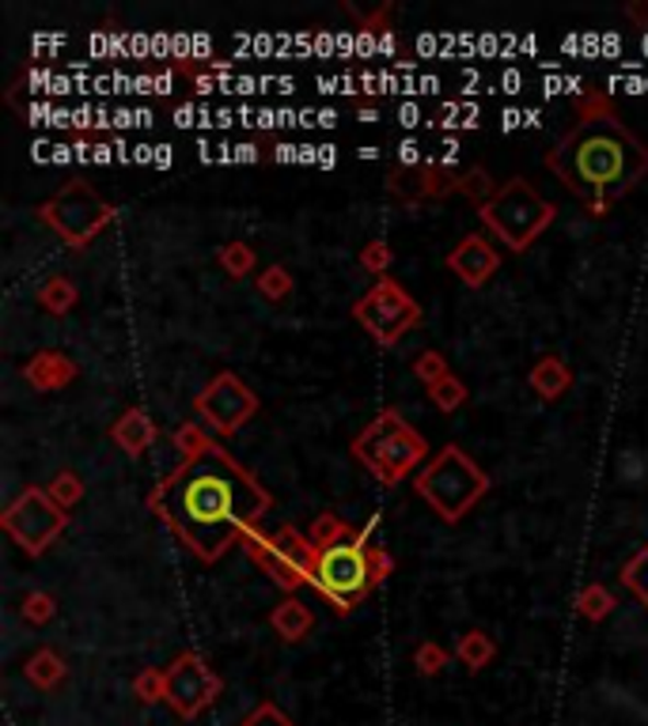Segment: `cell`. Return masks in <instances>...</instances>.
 Listing matches in <instances>:
<instances>
[{
    "label": "cell",
    "mask_w": 648,
    "mask_h": 726,
    "mask_svg": "<svg viewBox=\"0 0 648 726\" xmlns=\"http://www.w3.org/2000/svg\"><path fill=\"white\" fill-rule=\"evenodd\" d=\"M149 507L194 557L212 564L235 541L258 530L266 511L274 507V496L262 489L251 469H243L232 454L212 443L201 458L183 461L175 473L155 484Z\"/></svg>",
    "instance_id": "obj_1"
},
{
    "label": "cell",
    "mask_w": 648,
    "mask_h": 726,
    "mask_svg": "<svg viewBox=\"0 0 648 726\" xmlns=\"http://www.w3.org/2000/svg\"><path fill=\"white\" fill-rule=\"evenodd\" d=\"M546 167L585 204L588 216H606L648 175V144L614 114L606 95H588L577 121L546 152Z\"/></svg>",
    "instance_id": "obj_2"
},
{
    "label": "cell",
    "mask_w": 648,
    "mask_h": 726,
    "mask_svg": "<svg viewBox=\"0 0 648 726\" xmlns=\"http://www.w3.org/2000/svg\"><path fill=\"white\" fill-rule=\"evenodd\" d=\"M352 454L357 461L383 484V489H395L406 481L417 466L429 454L425 435H417L395 409H383L372 424H364V432L352 440Z\"/></svg>",
    "instance_id": "obj_3"
},
{
    "label": "cell",
    "mask_w": 648,
    "mask_h": 726,
    "mask_svg": "<svg viewBox=\"0 0 648 726\" xmlns=\"http://www.w3.org/2000/svg\"><path fill=\"white\" fill-rule=\"evenodd\" d=\"M414 492L437 511L444 523H459L489 492V473L451 443L417 473Z\"/></svg>",
    "instance_id": "obj_4"
},
{
    "label": "cell",
    "mask_w": 648,
    "mask_h": 726,
    "mask_svg": "<svg viewBox=\"0 0 648 726\" xmlns=\"http://www.w3.org/2000/svg\"><path fill=\"white\" fill-rule=\"evenodd\" d=\"M478 216L512 254H523L557 220V209L531 186L528 178H512L478 204Z\"/></svg>",
    "instance_id": "obj_5"
},
{
    "label": "cell",
    "mask_w": 648,
    "mask_h": 726,
    "mask_svg": "<svg viewBox=\"0 0 648 726\" xmlns=\"http://www.w3.org/2000/svg\"><path fill=\"white\" fill-rule=\"evenodd\" d=\"M319 590L334 601L342 617L352 613V606L372 594V567H368V530H357V538L338 541L331 549H319L315 575H311Z\"/></svg>",
    "instance_id": "obj_6"
},
{
    "label": "cell",
    "mask_w": 648,
    "mask_h": 726,
    "mask_svg": "<svg viewBox=\"0 0 648 726\" xmlns=\"http://www.w3.org/2000/svg\"><path fill=\"white\" fill-rule=\"evenodd\" d=\"M243 549H247V557L269 575V583L281 587L289 598H292V590H300L303 583H311V575H315L319 549L311 544V538H303L297 526H281L277 534L251 530L247 538H243Z\"/></svg>",
    "instance_id": "obj_7"
},
{
    "label": "cell",
    "mask_w": 648,
    "mask_h": 726,
    "mask_svg": "<svg viewBox=\"0 0 648 726\" xmlns=\"http://www.w3.org/2000/svg\"><path fill=\"white\" fill-rule=\"evenodd\" d=\"M38 216H43V224L50 227L54 235H61L65 246L80 250V246H88L106 224H111L114 209L88 186V182H69V186L57 189L50 201L38 204Z\"/></svg>",
    "instance_id": "obj_8"
},
{
    "label": "cell",
    "mask_w": 648,
    "mask_h": 726,
    "mask_svg": "<svg viewBox=\"0 0 648 726\" xmlns=\"http://www.w3.org/2000/svg\"><path fill=\"white\" fill-rule=\"evenodd\" d=\"M352 318L364 326V333H372L375 344L391 349V344L402 341V333H409L421 321V307L398 280L380 277V284L372 292H364L352 303Z\"/></svg>",
    "instance_id": "obj_9"
},
{
    "label": "cell",
    "mask_w": 648,
    "mask_h": 726,
    "mask_svg": "<svg viewBox=\"0 0 648 726\" xmlns=\"http://www.w3.org/2000/svg\"><path fill=\"white\" fill-rule=\"evenodd\" d=\"M0 526H4L8 538L20 544L27 557H43V552L65 534L69 515L57 507L46 489H23L20 496L8 503L4 515H0Z\"/></svg>",
    "instance_id": "obj_10"
},
{
    "label": "cell",
    "mask_w": 648,
    "mask_h": 726,
    "mask_svg": "<svg viewBox=\"0 0 648 726\" xmlns=\"http://www.w3.org/2000/svg\"><path fill=\"white\" fill-rule=\"evenodd\" d=\"M220 692H224V681H220V674L205 663L198 651H186V655H178L167 666V700L163 704H171V712L178 719L186 723L198 719L205 707L217 704Z\"/></svg>",
    "instance_id": "obj_11"
},
{
    "label": "cell",
    "mask_w": 648,
    "mask_h": 726,
    "mask_svg": "<svg viewBox=\"0 0 648 726\" xmlns=\"http://www.w3.org/2000/svg\"><path fill=\"white\" fill-rule=\"evenodd\" d=\"M194 409H198V417L205 424H212L217 435H235L254 412H258V394H254L240 375L224 371V375H217L198 398H194Z\"/></svg>",
    "instance_id": "obj_12"
},
{
    "label": "cell",
    "mask_w": 648,
    "mask_h": 726,
    "mask_svg": "<svg viewBox=\"0 0 648 726\" xmlns=\"http://www.w3.org/2000/svg\"><path fill=\"white\" fill-rule=\"evenodd\" d=\"M448 269L455 272L466 288H486L489 277L500 269V258L482 235H463V243L448 254Z\"/></svg>",
    "instance_id": "obj_13"
},
{
    "label": "cell",
    "mask_w": 648,
    "mask_h": 726,
    "mask_svg": "<svg viewBox=\"0 0 648 726\" xmlns=\"http://www.w3.org/2000/svg\"><path fill=\"white\" fill-rule=\"evenodd\" d=\"M23 378H27L35 390L54 394V390H61V386H69L72 378H77V363L65 356V352H57V349H43V352H35V356L23 363Z\"/></svg>",
    "instance_id": "obj_14"
},
{
    "label": "cell",
    "mask_w": 648,
    "mask_h": 726,
    "mask_svg": "<svg viewBox=\"0 0 648 726\" xmlns=\"http://www.w3.org/2000/svg\"><path fill=\"white\" fill-rule=\"evenodd\" d=\"M155 435H160V428H155V420L144 409H126L111 424V440L118 443V447L126 450V454H134V458L152 447Z\"/></svg>",
    "instance_id": "obj_15"
},
{
    "label": "cell",
    "mask_w": 648,
    "mask_h": 726,
    "mask_svg": "<svg viewBox=\"0 0 648 726\" xmlns=\"http://www.w3.org/2000/svg\"><path fill=\"white\" fill-rule=\"evenodd\" d=\"M269 624H274V632L281 635L285 643H300L303 635L311 632V624H315V613H311L300 598H285L281 606L269 613Z\"/></svg>",
    "instance_id": "obj_16"
},
{
    "label": "cell",
    "mask_w": 648,
    "mask_h": 726,
    "mask_svg": "<svg viewBox=\"0 0 648 726\" xmlns=\"http://www.w3.org/2000/svg\"><path fill=\"white\" fill-rule=\"evenodd\" d=\"M528 383H531V390H535L543 401H554V398H562V394L569 390L572 375H569V367H565V360L543 356V360L535 363V367H531Z\"/></svg>",
    "instance_id": "obj_17"
},
{
    "label": "cell",
    "mask_w": 648,
    "mask_h": 726,
    "mask_svg": "<svg viewBox=\"0 0 648 726\" xmlns=\"http://www.w3.org/2000/svg\"><path fill=\"white\" fill-rule=\"evenodd\" d=\"M455 658H459V663H463L471 674L486 670V666L497 658V643H494V635H486L482 629L466 632L463 640L455 643Z\"/></svg>",
    "instance_id": "obj_18"
},
{
    "label": "cell",
    "mask_w": 648,
    "mask_h": 726,
    "mask_svg": "<svg viewBox=\"0 0 648 726\" xmlns=\"http://www.w3.org/2000/svg\"><path fill=\"white\" fill-rule=\"evenodd\" d=\"M23 674H27V681L38 684V689H57L69 670H65V658L57 655V651L43 647V651H35V655H31V663L23 666Z\"/></svg>",
    "instance_id": "obj_19"
},
{
    "label": "cell",
    "mask_w": 648,
    "mask_h": 726,
    "mask_svg": "<svg viewBox=\"0 0 648 726\" xmlns=\"http://www.w3.org/2000/svg\"><path fill=\"white\" fill-rule=\"evenodd\" d=\"M77 284H72L69 277H50L43 288L35 292V303L43 311H50V315H69L72 307H77Z\"/></svg>",
    "instance_id": "obj_20"
},
{
    "label": "cell",
    "mask_w": 648,
    "mask_h": 726,
    "mask_svg": "<svg viewBox=\"0 0 648 726\" xmlns=\"http://www.w3.org/2000/svg\"><path fill=\"white\" fill-rule=\"evenodd\" d=\"M308 538H311V544H315V549H331V544H338V541L357 538V530H352L346 518L334 515V511H323V515H319L315 523H311Z\"/></svg>",
    "instance_id": "obj_21"
},
{
    "label": "cell",
    "mask_w": 648,
    "mask_h": 726,
    "mask_svg": "<svg viewBox=\"0 0 648 726\" xmlns=\"http://www.w3.org/2000/svg\"><path fill=\"white\" fill-rule=\"evenodd\" d=\"M577 609L588 617V621H606L614 613V594L603 587V583H588L577 598Z\"/></svg>",
    "instance_id": "obj_22"
},
{
    "label": "cell",
    "mask_w": 648,
    "mask_h": 726,
    "mask_svg": "<svg viewBox=\"0 0 648 726\" xmlns=\"http://www.w3.org/2000/svg\"><path fill=\"white\" fill-rule=\"evenodd\" d=\"M46 492H50V500L57 503V507L69 511V507H77V503L84 500V481H80L77 473H69V469H61V473L46 484Z\"/></svg>",
    "instance_id": "obj_23"
},
{
    "label": "cell",
    "mask_w": 648,
    "mask_h": 726,
    "mask_svg": "<svg viewBox=\"0 0 648 726\" xmlns=\"http://www.w3.org/2000/svg\"><path fill=\"white\" fill-rule=\"evenodd\" d=\"M217 261H220V269H224L228 277H235V280H243L247 272H254V250L247 243H224L220 246V254H217Z\"/></svg>",
    "instance_id": "obj_24"
},
{
    "label": "cell",
    "mask_w": 648,
    "mask_h": 726,
    "mask_svg": "<svg viewBox=\"0 0 648 726\" xmlns=\"http://www.w3.org/2000/svg\"><path fill=\"white\" fill-rule=\"evenodd\" d=\"M134 696L141 700V704H160V700H167V670H141L134 678Z\"/></svg>",
    "instance_id": "obj_25"
},
{
    "label": "cell",
    "mask_w": 648,
    "mask_h": 726,
    "mask_svg": "<svg viewBox=\"0 0 648 726\" xmlns=\"http://www.w3.org/2000/svg\"><path fill=\"white\" fill-rule=\"evenodd\" d=\"M258 292L266 295V300L281 303L292 295V272L285 266H269L266 272H258Z\"/></svg>",
    "instance_id": "obj_26"
},
{
    "label": "cell",
    "mask_w": 648,
    "mask_h": 726,
    "mask_svg": "<svg viewBox=\"0 0 648 726\" xmlns=\"http://www.w3.org/2000/svg\"><path fill=\"white\" fill-rule=\"evenodd\" d=\"M20 613H23V621H27V624H50L54 617H57V601H54V594H46V590H31L27 598H23Z\"/></svg>",
    "instance_id": "obj_27"
},
{
    "label": "cell",
    "mask_w": 648,
    "mask_h": 726,
    "mask_svg": "<svg viewBox=\"0 0 648 726\" xmlns=\"http://www.w3.org/2000/svg\"><path fill=\"white\" fill-rule=\"evenodd\" d=\"M622 587H626L629 594H637V598L648 606V544L629 560L626 567H622Z\"/></svg>",
    "instance_id": "obj_28"
},
{
    "label": "cell",
    "mask_w": 648,
    "mask_h": 726,
    "mask_svg": "<svg viewBox=\"0 0 648 726\" xmlns=\"http://www.w3.org/2000/svg\"><path fill=\"white\" fill-rule=\"evenodd\" d=\"M429 394H432V406H437L440 412H455L459 406H466V386L459 383L455 375H448V378H440L437 386H429Z\"/></svg>",
    "instance_id": "obj_29"
},
{
    "label": "cell",
    "mask_w": 648,
    "mask_h": 726,
    "mask_svg": "<svg viewBox=\"0 0 648 726\" xmlns=\"http://www.w3.org/2000/svg\"><path fill=\"white\" fill-rule=\"evenodd\" d=\"M175 447L183 450V461H194V458H201V454L212 447V440L201 432L198 424H183L175 432Z\"/></svg>",
    "instance_id": "obj_30"
},
{
    "label": "cell",
    "mask_w": 648,
    "mask_h": 726,
    "mask_svg": "<svg viewBox=\"0 0 648 726\" xmlns=\"http://www.w3.org/2000/svg\"><path fill=\"white\" fill-rule=\"evenodd\" d=\"M414 666L421 678H437V674L448 666V651L440 647V643H421V647L414 651Z\"/></svg>",
    "instance_id": "obj_31"
},
{
    "label": "cell",
    "mask_w": 648,
    "mask_h": 726,
    "mask_svg": "<svg viewBox=\"0 0 648 726\" xmlns=\"http://www.w3.org/2000/svg\"><path fill=\"white\" fill-rule=\"evenodd\" d=\"M459 194H466L474 204H486L497 189H489V175L482 167H471L466 175H459Z\"/></svg>",
    "instance_id": "obj_32"
},
{
    "label": "cell",
    "mask_w": 648,
    "mask_h": 726,
    "mask_svg": "<svg viewBox=\"0 0 648 726\" xmlns=\"http://www.w3.org/2000/svg\"><path fill=\"white\" fill-rule=\"evenodd\" d=\"M414 375L421 378L425 386H437L440 378H448V360L440 356V352H421V356L414 360Z\"/></svg>",
    "instance_id": "obj_33"
},
{
    "label": "cell",
    "mask_w": 648,
    "mask_h": 726,
    "mask_svg": "<svg viewBox=\"0 0 648 726\" xmlns=\"http://www.w3.org/2000/svg\"><path fill=\"white\" fill-rule=\"evenodd\" d=\"M391 261H395V250H391L383 238H375V243H368L364 250H360V266H364L368 272H387L391 269Z\"/></svg>",
    "instance_id": "obj_34"
},
{
    "label": "cell",
    "mask_w": 648,
    "mask_h": 726,
    "mask_svg": "<svg viewBox=\"0 0 648 726\" xmlns=\"http://www.w3.org/2000/svg\"><path fill=\"white\" fill-rule=\"evenodd\" d=\"M240 726H297V723H292L289 715L281 712V707H277V704H269V700H266V704H258V707H254V712H251L247 719H243Z\"/></svg>",
    "instance_id": "obj_35"
},
{
    "label": "cell",
    "mask_w": 648,
    "mask_h": 726,
    "mask_svg": "<svg viewBox=\"0 0 648 726\" xmlns=\"http://www.w3.org/2000/svg\"><path fill=\"white\" fill-rule=\"evenodd\" d=\"M368 567H372V590H375L391 572H395V560H391V552L380 549V544H368Z\"/></svg>",
    "instance_id": "obj_36"
},
{
    "label": "cell",
    "mask_w": 648,
    "mask_h": 726,
    "mask_svg": "<svg viewBox=\"0 0 648 726\" xmlns=\"http://www.w3.org/2000/svg\"><path fill=\"white\" fill-rule=\"evenodd\" d=\"M626 15L637 23V27H648V0H629V4H626Z\"/></svg>",
    "instance_id": "obj_37"
}]
</instances>
